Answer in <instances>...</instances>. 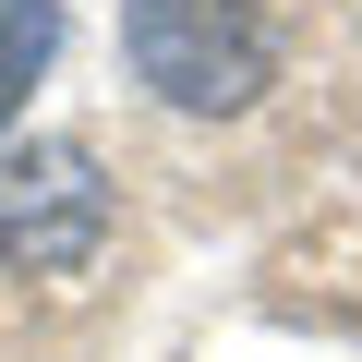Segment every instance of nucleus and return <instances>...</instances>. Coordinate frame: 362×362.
Returning a JSON list of instances; mask_svg holds the SVG:
<instances>
[{
  "instance_id": "obj_1",
  "label": "nucleus",
  "mask_w": 362,
  "mask_h": 362,
  "mask_svg": "<svg viewBox=\"0 0 362 362\" xmlns=\"http://www.w3.org/2000/svg\"><path fill=\"white\" fill-rule=\"evenodd\" d=\"M121 61L181 121H242L278 73L266 0H121Z\"/></svg>"
},
{
  "instance_id": "obj_2",
  "label": "nucleus",
  "mask_w": 362,
  "mask_h": 362,
  "mask_svg": "<svg viewBox=\"0 0 362 362\" xmlns=\"http://www.w3.org/2000/svg\"><path fill=\"white\" fill-rule=\"evenodd\" d=\"M97 242H109V181H97V157L85 145H13L0 157V266H25V278H73V266H97Z\"/></svg>"
},
{
  "instance_id": "obj_3",
  "label": "nucleus",
  "mask_w": 362,
  "mask_h": 362,
  "mask_svg": "<svg viewBox=\"0 0 362 362\" xmlns=\"http://www.w3.org/2000/svg\"><path fill=\"white\" fill-rule=\"evenodd\" d=\"M49 49H61V0H0V133H13L25 85L49 73Z\"/></svg>"
}]
</instances>
